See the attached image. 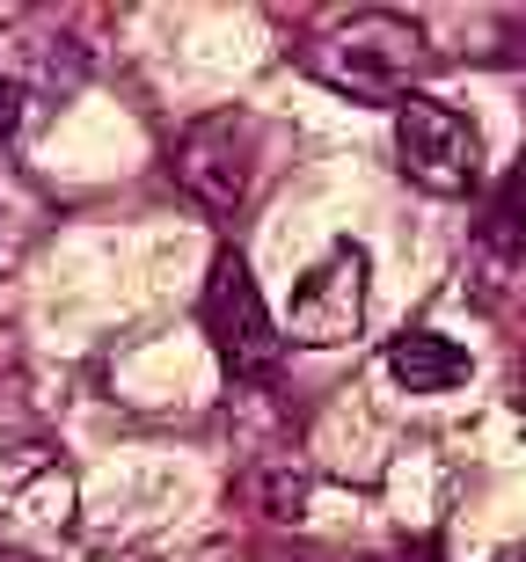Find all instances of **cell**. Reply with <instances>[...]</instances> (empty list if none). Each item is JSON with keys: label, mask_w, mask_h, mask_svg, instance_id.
Wrapping results in <instances>:
<instances>
[{"label": "cell", "mask_w": 526, "mask_h": 562, "mask_svg": "<svg viewBox=\"0 0 526 562\" xmlns=\"http://www.w3.org/2000/svg\"><path fill=\"white\" fill-rule=\"evenodd\" d=\"M307 74L322 88H337L351 103H410L424 95V74H432V37H424L410 15H388V8H366V15L329 22L315 44H307Z\"/></svg>", "instance_id": "1"}, {"label": "cell", "mask_w": 526, "mask_h": 562, "mask_svg": "<svg viewBox=\"0 0 526 562\" xmlns=\"http://www.w3.org/2000/svg\"><path fill=\"white\" fill-rule=\"evenodd\" d=\"M395 161L432 198H468V190H483V132L468 110L439 103V95H410L395 110Z\"/></svg>", "instance_id": "2"}, {"label": "cell", "mask_w": 526, "mask_h": 562, "mask_svg": "<svg viewBox=\"0 0 526 562\" xmlns=\"http://www.w3.org/2000/svg\"><path fill=\"white\" fill-rule=\"evenodd\" d=\"M198 322H205L212 351H220V366H227L234 380H256L271 373L278 351H286V329L271 322V307H264V292H256L249 263L242 256H212L205 271V300H198Z\"/></svg>", "instance_id": "3"}, {"label": "cell", "mask_w": 526, "mask_h": 562, "mask_svg": "<svg viewBox=\"0 0 526 562\" xmlns=\"http://www.w3.org/2000/svg\"><path fill=\"white\" fill-rule=\"evenodd\" d=\"M169 168H176V183H183L190 205L234 212L242 198H249V176H256V125H249V117H234V110L198 117V125L176 139Z\"/></svg>", "instance_id": "4"}, {"label": "cell", "mask_w": 526, "mask_h": 562, "mask_svg": "<svg viewBox=\"0 0 526 562\" xmlns=\"http://www.w3.org/2000/svg\"><path fill=\"white\" fill-rule=\"evenodd\" d=\"M366 329V249L358 241H329L322 263L293 285V307H286V336L293 344H351Z\"/></svg>", "instance_id": "5"}, {"label": "cell", "mask_w": 526, "mask_h": 562, "mask_svg": "<svg viewBox=\"0 0 526 562\" xmlns=\"http://www.w3.org/2000/svg\"><path fill=\"white\" fill-rule=\"evenodd\" d=\"M388 373H395L402 395H446V387L468 380V351L439 329H402L388 344Z\"/></svg>", "instance_id": "6"}, {"label": "cell", "mask_w": 526, "mask_h": 562, "mask_svg": "<svg viewBox=\"0 0 526 562\" xmlns=\"http://www.w3.org/2000/svg\"><path fill=\"white\" fill-rule=\"evenodd\" d=\"M483 249H497V256H519L526 249V161L512 168L505 183H497V198H490V212H483Z\"/></svg>", "instance_id": "7"}, {"label": "cell", "mask_w": 526, "mask_h": 562, "mask_svg": "<svg viewBox=\"0 0 526 562\" xmlns=\"http://www.w3.org/2000/svg\"><path fill=\"white\" fill-rule=\"evenodd\" d=\"M22 103H30V95H22V81H15V74H0V146L22 132Z\"/></svg>", "instance_id": "8"}]
</instances>
